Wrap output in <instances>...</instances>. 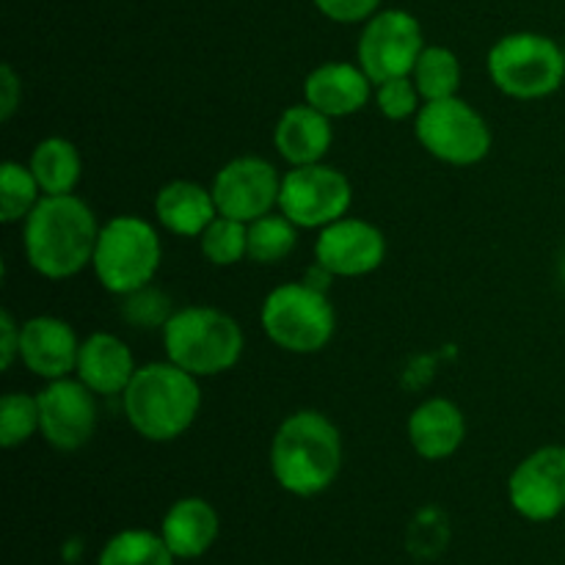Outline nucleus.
<instances>
[{
	"label": "nucleus",
	"instance_id": "nucleus-1",
	"mask_svg": "<svg viewBox=\"0 0 565 565\" xmlns=\"http://www.w3.org/2000/svg\"><path fill=\"white\" fill-rule=\"evenodd\" d=\"M99 224L92 207L75 193L42 196L33 213L22 221L25 259L44 279H72L92 265Z\"/></svg>",
	"mask_w": 565,
	"mask_h": 565
},
{
	"label": "nucleus",
	"instance_id": "nucleus-2",
	"mask_svg": "<svg viewBox=\"0 0 565 565\" xmlns=\"http://www.w3.org/2000/svg\"><path fill=\"white\" fill-rule=\"evenodd\" d=\"M342 469V436L326 414L303 408L276 428L270 472L292 497H318Z\"/></svg>",
	"mask_w": 565,
	"mask_h": 565
},
{
	"label": "nucleus",
	"instance_id": "nucleus-3",
	"mask_svg": "<svg viewBox=\"0 0 565 565\" xmlns=\"http://www.w3.org/2000/svg\"><path fill=\"white\" fill-rule=\"evenodd\" d=\"M127 423L147 441H174L196 423L202 408L199 379L174 362L143 364L121 392Z\"/></svg>",
	"mask_w": 565,
	"mask_h": 565
},
{
	"label": "nucleus",
	"instance_id": "nucleus-4",
	"mask_svg": "<svg viewBox=\"0 0 565 565\" xmlns=\"http://www.w3.org/2000/svg\"><path fill=\"white\" fill-rule=\"evenodd\" d=\"M166 359L196 379H213L235 367L243 356V329L235 318L213 307H182L163 326Z\"/></svg>",
	"mask_w": 565,
	"mask_h": 565
},
{
	"label": "nucleus",
	"instance_id": "nucleus-5",
	"mask_svg": "<svg viewBox=\"0 0 565 565\" xmlns=\"http://www.w3.org/2000/svg\"><path fill=\"white\" fill-rule=\"evenodd\" d=\"M163 259L160 235L141 215H116L99 226L92 268L99 285L114 296H130L152 285Z\"/></svg>",
	"mask_w": 565,
	"mask_h": 565
},
{
	"label": "nucleus",
	"instance_id": "nucleus-6",
	"mask_svg": "<svg viewBox=\"0 0 565 565\" xmlns=\"http://www.w3.org/2000/svg\"><path fill=\"white\" fill-rule=\"evenodd\" d=\"M486 64L491 83L513 99H544L565 81L563 47L544 33L519 31L497 39Z\"/></svg>",
	"mask_w": 565,
	"mask_h": 565
},
{
	"label": "nucleus",
	"instance_id": "nucleus-7",
	"mask_svg": "<svg viewBox=\"0 0 565 565\" xmlns=\"http://www.w3.org/2000/svg\"><path fill=\"white\" fill-rule=\"evenodd\" d=\"M259 323L281 351L307 356L329 345L337 329V315L323 290L307 281H287L265 296Z\"/></svg>",
	"mask_w": 565,
	"mask_h": 565
},
{
	"label": "nucleus",
	"instance_id": "nucleus-8",
	"mask_svg": "<svg viewBox=\"0 0 565 565\" xmlns=\"http://www.w3.org/2000/svg\"><path fill=\"white\" fill-rule=\"evenodd\" d=\"M414 136L425 152L447 166H475L491 152L489 121L461 97L423 103Z\"/></svg>",
	"mask_w": 565,
	"mask_h": 565
},
{
	"label": "nucleus",
	"instance_id": "nucleus-9",
	"mask_svg": "<svg viewBox=\"0 0 565 565\" xmlns=\"http://www.w3.org/2000/svg\"><path fill=\"white\" fill-rule=\"evenodd\" d=\"M351 204V180L334 166H292L281 177L279 213L287 215L298 230H323L345 218Z\"/></svg>",
	"mask_w": 565,
	"mask_h": 565
},
{
	"label": "nucleus",
	"instance_id": "nucleus-10",
	"mask_svg": "<svg viewBox=\"0 0 565 565\" xmlns=\"http://www.w3.org/2000/svg\"><path fill=\"white\" fill-rule=\"evenodd\" d=\"M423 50L425 36L417 17L403 9H384L364 22L359 66L379 86L392 77H412Z\"/></svg>",
	"mask_w": 565,
	"mask_h": 565
},
{
	"label": "nucleus",
	"instance_id": "nucleus-11",
	"mask_svg": "<svg viewBox=\"0 0 565 565\" xmlns=\"http://www.w3.org/2000/svg\"><path fill=\"white\" fill-rule=\"evenodd\" d=\"M81 379L47 381L36 395L39 434L53 450L75 452L92 441L97 428V401Z\"/></svg>",
	"mask_w": 565,
	"mask_h": 565
},
{
	"label": "nucleus",
	"instance_id": "nucleus-12",
	"mask_svg": "<svg viewBox=\"0 0 565 565\" xmlns=\"http://www.w3.org/2000/svg\"><path fill=\"white\" fill-rule=\"evenodd\" d=\"M210 191H213L215 207L221 215L252 224L279 207L281 177L274 163H268L265 158L243 154V158L230 160L215 174Z\"/></svg>",
	"mask_w": 565,
	"mask_h": 565
},
{
	"label": "nucleus",
	"instance_id": "nucleus-13",
	"mask_svg": "<svg viewBox=\"0 0 565 565\" xmlns=\"http://www.w3.org/2000/svg\"><path fill=\"white\" fill-rule=\"evenodd\" d=\"M508 500L522 519L544 524L565 511V447L546 445L530 452L508 480Z\"/></svg>",
	"mask_w": 565,
	"mask_h": 565
},
{
	"label": "nucleus",
	"instance_id": "nucleus-14",
	"mask_svg": "<svg viewBox=\"0 0 565 565\" xmlns=\"http://www.w3.org/2000/svg\"><path fill=\"white\" fill-rule=\"evenodd\" d=\"M386 257V237L375 224L362 218L334 221L323 226L315 241V263L323 265L331 276H367L381 268Z\"/></svg>",
	"mask_w": 565,
	"mask_h": 565
},
{
	"label": "nucleus",
	"instance_id": "nucleus-15",
	"mask_svg": "<svg viewBox=\"0 0 565 565\" xmlns=\"http://www.w3.org/2000/svg\"><path fill=\"white\" fill-rule=\"evenodd\" d=\"M81 340L66 320L53 315H36L20 329V359L33 375L58 381L75 373Z\"/></svg>",
	"mask_w": 565,
	"mask_h": 565
},
{
	"label": "nucleus",
	"instance_id": "nucleus-16",
	"mask_svg": "<svg viewBox=\"0 0 565 565\" xmlns=\"http://www.w3.org/2000/svg\"><path fill=\"white\" fill-rule=\"evenodd\" d=\"M373 86L362 66L348 61H329L315 66L303 81V103L318 108L329 119L359 114L373 99Z\"/></svg>",
	"mask_w": 565,
	"mask_h": 565
},
{
	"label": "nucleus",
	"instance_id": "nucleus-17",
	"mask_svg": "<svg viewBox=\"0 0 565 565\" xmlns=\"http://www.w3.org/2000/svg\"><path fill=\"white\" fill-rule=\"evenodd\" d=\"M136 359L125 340L108 331L86 337L77 353L75 375L99 397H114L127 390L136 375Z\"/></svg>",
	"mask_w": 565,
	"mask_h": 565
},
{
	"label": "nucleus",
	"instance_id": "nucleus-18",
	"mask_svg": "<svg viewBox=\"0 0 565 565\" xmlns=\"http://www.w3.org/2000/svg\"><path fill=\"white\" fill-rule=\"evenodd\" d=\"M467 439L463 412L447 397H430L419 403L408 417V441L425 461H445L456 456Z\"/></svg>",
	"mask_w": 565,
	"mask_h": 565
},
{
	"label": "nucleus",
	"instance_id": "nucleus-19",
	"mask_svg": "<svg viewBox=\"0 0 565 565\" xmlns=\"http://www.w3.org/2000/svg\"><path fill=\"white\" fill-rule=\"evenodd\" d=\"M218 511L202 497L177 500L166 511L163 524H160V535H163L166 546H169L177 561H196V557L207 555L215 541H218Z\"/></svg>",
	"mask_w": 565,
	"mask_h": 565
},
{
	"label": "nucleus",
	"instance_id": "nucleus-20",
	"mask_svg": "<svg viewBox=\"0 0 565 565\" xmlns=\"http://www.w3.org/2000/svg\"><path fill=\"white\" fill-rule=\"evenodd\" d=\"M334 141L331 119L309 103L292 105L279 116L274 130V143L290 166L320 163Z\"/></svg>",
	"mask_w": 565,
	"mask_h": 565
},
{
	"label": "nucleus",
	"instance_id": "nucleus-21",
	"mask_svg": "<svg viewBox=\"0 0 565 565\" xmlns=\"http://www.w3.org/2000/svg\"><path fill=\"white\" fill-rule=\"evenodd\" d=\"M218 215L213 191L191 180L166 182L154 196V218L177 237H199Z\"/></svg>",
	"mask_w": 565,
	"mask_h": 565
},
{
	"label": "nucleus",
	"instance_id": "nucleus-22",
	"mask_svg": "<svg viewBox=\"0 0 565 565\" xmlns=\"http://www.w3.org/2000/svg\"><path fill=\"white\" fill-rule=\"evenodd\" d=\"M31 171L36 177L39 188L44 196H66L77 188L81 182V152L72 141L66 138H44L36 143L31 154Z\"/></svg>",
	"mask_w": 565,
	"mask_h": 565
},
{
	"label": "nucleus",
	"instance_id": "nucleus-23",
	"mask_svg": "<svg viewBox=\"0 0 565 565\" xmlns=\"http://www.w3.org/2000/svg\"><path fill=\"white\" fill-rule=\"evenodd\" d=\"M461 61L452 50L439 47V44H430L423 50L417 66L412 72V81L417 86L423 103H434V99H447L458 97V88H461Z\"/></svg>",
	"mask_w": 565,
	"mask_h": 565
},
{
	"label": "nucleus",
	"instance_id": "nucleus-24",
	"mask_svg": "<svg viewBox=\"0 0 565 565\" xmlns=\"http://www.w3.org/2000/svg\"><path fill=\"white\" fill-rule=\"evenodd\" d=\"M177 557L166 546L163 535L143 527L116 533L99 552L97 565H174Z\"/></svg>",
	"mask_w": 565,
	"mask_h": 565
},
{
	"label": "nucleus",
	"instance_id": "nucleus-25",
	"mask_svg": "<svg viewBox=\"0 0 565 565\" xmlns=\"http://www.w3.org/2000/svg\"><path fill=\"white\" fill-rule=\"evenodd\" d=\"M298 246V226L287 215H263L248 224V259L257 265H276Z\"/></svg>",
	"mask_w": 565,
	"mask_h": 565
},
{
	"label": "nucleus",
	"instance_id": "nucleus-26",
	"mask_svg": "<svg viewBox=\"0 0 565 565\" xmlns=\"http://www.w3.org/2000/svg\"><path fill=\"white\" fill-rule=\"evenodd\" d=\"M42 188L33 177L31 166L6 160L0 166V221L3 224H20L42 202Z\"/></svg>",
	"mask_w": 565,
	"mask_h": 565
},
{
	"label": "nucleus",
	"instance_id": "nucleus-27",
	"mask_svg": "<svg viewBox=\"0 0 565 565\" xmlns=\"http://www.w3.org/2000/svg\"><path fill=\"white\" fill-rule=\"evenodd\" d=\"M199 246L210 265H218V268L237 265L243 257H248V224L218 213L213 224L199 235Z\"/></svg>",
	"mask_w": 565,
	"mask_h": 565
},
{
	"label": "nucleus",
	"instance_id": "nucleus-28",
	"mask_svg": "<svg viewBox=\"0 0 565 565\" xmlns=\"http://www.w3.org/2000/svg\"><path fill=\"white\" fill-rule=\"evenodd\" d=\"M39 434V403L36 395L9 392L0 397V445L6 450L25 445Z\"/></svg>",
	"mask_w": 565,
	"mask_h": 565
},
{
	"label": "nucleus",
	"instance_id": "nucleus-29",
	"mask_svg": "<svg viewBox=\"0 0 565 565\" xmlns=\"http://www.w3.org/2000/svg\"><path fill=\"white\" fill-rule=\"evenodd\" d=\"M171 315L174 309H171L169 296L152 285L125 296V303H121V318L138 329H163Z\"/></svg>",
	"mask_w": 565,
	"mask_h": 565
},
{
	"label": "nucleus",
	"instance_id": "nucleus-30",
	"mask_svg": "<svg viewBox=\"0 0 565 565\" xmlns=\"http://www.w3.org/2000/svg\"><path fill=\"white\" fill-rule=\"evenodd\" d=\"M419 92L414 86L412 77H392L375 86V105H379L381 114L392 121H403L408 116L419 114Z\"/></svg>",
	"mask_w": 565,
	"mask_h": 565
},
{
	"label": "nucleus",
	"instance_id": "nucleus-31",
	"mask_svg": "<svg viewBox=\"0 0 565 565\" xmlns=\"http://www.w3.org/2000/svg\"><path fill=\"white\" fill-rule=\"evenodd\" d=\"M323 17L340 25H353V22H367L370 17L379 14L381 0H312Z\"/></svg>",
	"mask_w": 565,
	"mask_h": 565
},
{
	"label": "nucleus",
	"instance_id": "nucleus-32",
	"mask_svg": "<svg viewBox=\"0 0 565 565\" xmlns=\"http://www.w3.org/2000/svg\"><path fill=\"white\" fill-rule=\"evenodd\" d=\"M20 329L17 320L11 318L9 309L0 312V367L11 370L14 359H20Z\"/></svg>",
	"mask_w": 565,
	"mask_h": 565
},
{
	"label": "nucleus",
	"instance_id": "nucleus-33",
	"mask_svg": "<svg viewBox=\"0 0 565 565\" xmlns=\"http://www.w3.org/2000/svg\"><path fill=\"white\" fill-rule=\"evenodd\" d=\"M20 105V81L9 64L0 66V119L9 121Z\"/></svg>",
	"mask_w": 565,
	"mask_h": 565
},
{
	"label": "nucleus",
	"instance_id": "nucleus-34",
	"mask_svg": "<svg viewBox=\"0 0 565 565\" xmlns=\"http://www.w3.org/2000/svg\"><path fill=\"white\" fill-rule=\"evenodd\" d=\"M561 276H563V281H565V254H563V263H561Z\"/></svg>",
	"mask_w": 565,
	"mask_h": 565
}]
</instances>
